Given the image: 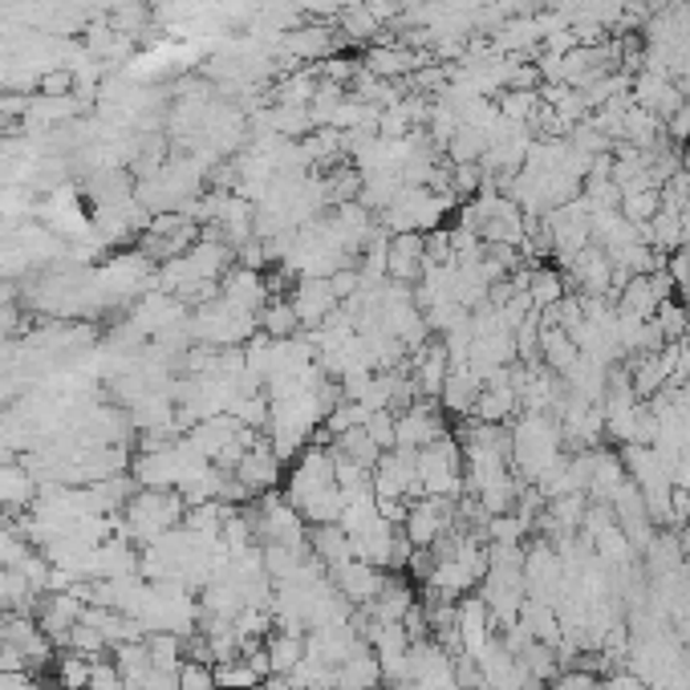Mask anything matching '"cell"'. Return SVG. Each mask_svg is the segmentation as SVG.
<instances>
[{
	"mask_svg": "<svg viewBox=\"0 0 690 690\" xmlns=\"http://www.w3.org/2000/svg\"><path fill=\"white\" fill-rule=\"evenodd\" d=\"M264 650H268V666L273 675L289 678L297 670V662L305 658V634H293V629H276L264 638Z\"/></svg>",
	"mask_w": 690,
	"mask_h": 690,
	"instance_id": "cell-11",
	"label": "cell"
},
{
	"mask_svg": "<svg viewBox=\"0 0 690 690\" xmlns=\"http://www.w3.org/2000/svg\"><path fill=\"white\" fill-rule=\"evenodd\" d=\"M439 435H447V418L435 411V402L418 399L406 411L394 414V447L406 452H423L427 443H435Z\"/></svg>",
	"mask_w": 690,
	"mask_h": 690,
	"instance_id": "cell-3",
	"label": "cell"
},
{
	"mask_svg": "<svg viewBox=\"0 0 690 690\" xmlns=\"http://www.w3.org/2000/svg\"><path fill=\"white\" fill-rule=\"evenodd\" d=\"M479 390H484V378H479L471 365H452V370H447V382H443L439 402L452 414H471L476 411Z\"/></svg>",
	"mask_w": 690,
	"mask_h": 690,
	"instance_id": "cell-10",
	"label": "cell"
},
{
	"mask_svg": "<svg viewBox=\"0 0 690 690\" xmlns=\"http://www.w3.org/2000/svg\"><path fill=\"white\" fill-rule=\"evenodd\" d=\"M561 297H565V289H561V276L556 273H537L528 280V301H532V309H549V305H556Z\"/></svg>",
	"mask_w": 690,
	"mask_h": 690,
	"instance_id": "cell-13",
	"label": "cell"
},
{
	"mask_svg": "<svg viewBox=\"0 0 690 690\" xmlns=\"http://www.w3.org/2000/svg\"><path fill=\"white\" fill-rule=\"evenodd\" d=\"M329 581H333V590H338L346 602L365 609V605L378 597V590H382L386 569H374V565H365V561H358V556H350L346 565L329 569Z\"/></svg>",
	"mask_w": 690,
	"mask_h": 690,
	"instance_id": "cell-5",
	"label": "cell"
},
{
	"mask_svg": "<svg viewBox=\"0 0 690 690\" xmlns=\"http://www.w3.org/2000/svg\"><path fill=\"white\" fill-rule=\"evenodd\" d=\"M605 690H650L646 682H641L634 670H609V678H605Z\"/></svg>",
	"mask_w": 690,
	"mask_h": 690,
	"instance_id": "cell-15",
	"label": "cell"
},
{
	"mask_svg": "<svg viewBox=\"0 0 690 690\" xmlns=\"http://www.w3.org/2000/svg\"><path fill=\"white\" fill-rule=\"evenodd\" d=\"M338 293H333V285H329V276H305L301 285H297V293H293V309H297V317H301V326H321V321H329V317L338 314Z\"/></svg>",
	"mask_w": 690,
	"mask_h": 690,
	"instance_id": "cell-7",
	"label": "cell"
},
{
	"mask_svg": "<svg viewBox=\"0 0 690 690\" xmlns=\"http://www.w3.org/2000/svg\"><path fill=\"white\" fill-rule=\"evenodd\" d=\"M261 326H264V338L273 341H289L297 329H301V317L293 309V301H273L261 309Z\"/></svg>",
	"mask_w": 690,
	"mask_h": 690,
	"instance_id": "cell-12",
	"label": "cell"
},
{
	"mask_svg": "<svg viewBox=\"0 0 690 690\" xmlns=\"http://www.w3.org/2000/svg\"><path fill=\"white\" fill-rule=\"evenodd\" d=\"M232 476L248 488V496H264V491H273L280 484V459H276L273 447H264L261 439L248 443V452L240 455V464Z\"/></svg>",
	"mask_w": 690,
	"mask_h": 690,
	"instance_id": "cell-6",
	"label": "cell"
},
{
	"mask_svg": "<svg viewBox=\"0 0 690 690\" xmlns=\"http://www.w3.org/2000/svg\"><path fill=\"white\" fill-rule=\"evenodd\" d=\"M183 520V496L171 488H151L138 491L135 500H126V532L135 540H163L167 532H176Z\"/></svg>",
	"mask_w": 690,
	"mask_h": 690,
	"instance_id": "cell-1",
	"label": "cell"
},
{
	"mask_svg": "<svg viewBox=\"0 0 690 690\" xmlns=\"http://www.w3.org/2000/svg\"><path fill=\"white\" fill-rule=\"evenodd\" d=\"M549 690H597V682H593V675H585V670H573V675L552 678Z\"/></svg>",
	"mask_w": 690,
	"mask_h": 690,
	"instance_id": "cell-14",
	"label": "cell"
},
{
	"mask_svg": "<svg viewBox=\"0 0 690 690\" xmlns=\"http://www.w3.org/2000/svg\"><path fill=\"white\" fill-rule=\"evenodd\" d=\"M418 484L423 496H443V500L464 496V447L452 435H439L418 452Z\"/></svg>",
	"mask_w": 690,
	"mask_h": 690,
	"instance_id": "cell-2",
	"label": "cell"
},
{
	"mask_svg": "<svg viewBox=\"0 0 690 690\" xmlns=\"http://www.w3.org/2000/svg\"><path fill=\"white\" fill-rule=\"evenodd\" d=\"M309 552H314V561H321V569H338L346 565L353 556V544H350V532L341 524H314L309 528Z\"/></svg>",
	"mask_w": 690,
	"mask_h": 690,
	"instance_id": "cell-9",
	"label": "cell"
},
{
	"mask_svg": "<svg viewBox=\"0 0 690 690\" xmlns=\"http://www.w3.org/2000/svg\"><path fill=\"white\" fill-rule=\"evenodd\" d=\"M414 605H418L414 581L399 577V573H386V581H382L378 597L370 605H365V614L374 617V622H402V617L411 614Z\"/></svg>",
	"mask_w": 690,
	"mask_h": 690,
	"instance_id": "cell-8",
	"label": "cell"
},
{
	"mask_svg": "<svg viewBox=\"0 0 690 690\" xmlns=\"http://www.w3.org/2000/svg\"><path fill=\"white\" fill-rule=\"evenodd\" d=\"M455 634H459V646H464L467 658H479L484 654V646H488L491 638H496V626H491V609L484 597H459L455 602Z\"/></svg>",
	"mask_w": 690,
	"mask_h": 690,
	"instance_id": "cell-4",
	"label": "cell"
}]
</instances>
